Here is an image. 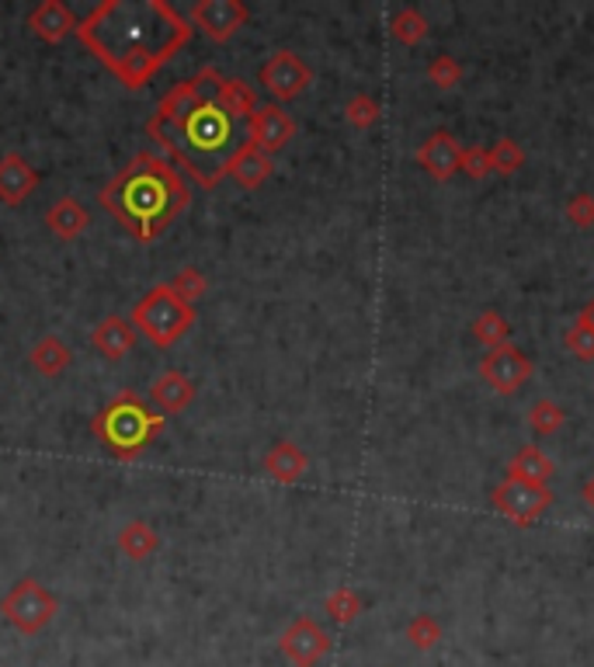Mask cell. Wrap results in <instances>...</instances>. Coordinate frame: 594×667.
Segmentation results:
<instances>
[{
    "mask_svg": "<svg viewBox=\"0 0 594 667\" xmlns=\"http://www.w3.org/2000/svg\"><path fill=\"white\" fill-rule=\"evenodd\" d=\"M118 550L139 564V559H150L156 550H161V536H156L153 525H147V521H129L126 529L118 532Z\"/></svg>",
    "mask_w": 594,
    "mask_h": 667,
    "instance_id": "cell-24",
    "label": "cell"
},
{
    "mask_svg": "<svg viewBox=\"0 0 594 667\" xmlns=\"http://www.w3.org/2000/svg\"><path fill=\"white\" fill-rule=\"evenodd\" d=\"M98 202L104 213H112L136 240L150 243L188 209L191 188L167 161L143 150L101 188Z\"/></svg>",
    "mask_w": 594,
    "mask_h": 667,
    "instance_id": "cell-2",
    "label": "cell"
},
{
    "mask_svg": "<svg viewBox=\"0 0 594 667\" xmlns=\"http://www.w3.org/2000/svg\"><path fill=\"white\" fill-rule=\"evenodd\" d=\"M150 400H153V407L161 411L164 417L167 414H181L188 403L195 400V382H191L185 373H178V368H167V373H161V376L153 379Z\"/></svg>",
    "mask_w": 594,
    "mask_h": 667,
    "instance_id": "cell-17",
    "label": "cell"
},
{
    "mask_svg": "<svg viewBox=\"0 0 594 667\" xmlns=\"http://www.w3.org/2000/svg\"><path fill=\"white\" fill-rule=\"evenodd\" d=\"M417 164L425 167V174L431 181H448L459 174V156H463V147L459 139L452 136L448 129H434L421 147H417Z\"/></svg>",
    "mask_w": 594,
    "mask_h": 667,
    "instance_id": "cell-12",
    "label": "cell"
},
{
    "mask_svg": "<svg viewBox=\"0 0 594 667\" xmlns=\"http://www.w3.org/2000/svg\"><path fill=\"white\" fill-rule=\"evenodd\" d=\"M459 171L466 174V178L483 181L486 174H491V153H486V147H463Z\"/></svg>",
    "mask_w": 594,
    "mask_h": 667,
    "instance_id": "cell-34",
    "label": "cell"
},
{
    "mask_svg": "<svg viewBox=\"0 0 594 667\" xmlns=\"http://www.w3.org/2000/svg\"><path fill=\"white\" fill-rule=\"evenodd\" d=\"M268 174H271V156L261 153L251 139H248V143H240L230 156H226V178H233L240 188H248V191L265 185Z\"/></svg>",
    "mask_w": 594,
    "mask_h": 667,
    "instance_id": "cell-15",
    "label": "cell"
},
{
    "mask_svg": "<svg viewBox=\"0 0 594 667\" xmlns=\"http://www.w3.org/2000/svg\"><path fill=\"white\" fill-rule=\"evenodd\" d=\"M213 80H219V70L205 66L202 74H195L191 80H181L178 87H170V91L161 98V104H156V115L153 118H161L164 126H181V122L208 98L205 95V84H213Z\"/></svg>",
    "mask_w": 594,
    "mask_h": 667,
    "instance_id": "cell-10",
    "label": "cell"
},
{
    "mask_svg": "<svg viewBox=\"0 0 594 667\" xmlns=\"http://www.w3.org/2000/svg\"><path fill=\"white\" fill-rule=\"evenodd\" d=\"M553 473H556L553 460H549L543 449H535V445L518 449L515 460L508 463V477H511V480H521V483H532V487H549Z\"/></svg>",
    "mask_w": 594,
    "mask_h": 667,
    "instance_id": "cell-22",
    "label": "cell"
},
{
    "mask_svg": "<svg viewBox=\"0 0 594 667\" xmlns=\"http://www.w3.org/2000/svg\"><path fill=\"white\" fill-rule=\"evenodd\" d=\"M309 460L303 455V449L295 442H275L265 455V473L275 483H295L303 480Z\"/></svg>",
    "mask_w": 594,
    "mask_h": 667,
    "instance_id": "cell-19",
    "label": "cell"
},
{
    "mask_svg": "<svg viewBox=\"0 0 594 667\" xmlns=\"http://www.w3.org/2000/svg\"><path fill=\"white\" fill-rule=\"evenodd\" d=\"M56 612H60V599L52 591H46L35 577L17 581L4 594V602H0V616H4L22 637H39L42 629L56 619Z\"/></svg>",
    "mask_w": 594,
    "mask_h": 667,
    "instance_id": "cell-5",
    "label": "cell"
},
{
    "mask_svg": "<svg viewBox=\"0 0 594 667\" xmlns=\"http://www.w3.org/2000/svg\"><path fill=\"white\" fill-rule=\"evenodd\" d=\"M257 80L275 101H292L313 84V70L300 56H295L292 49H278L265 63H261Z\"/></svg>",
    "mask_w": 594,
    "mask_h": 667,
    "instance_id": "cell-7",
    "label": "cell"
},
{
    "mask_svg": "<svg viewBox=\"0 0 594 667\" xmlns=\"http://www.w3.org/2000/svg\"><path fill=\"white\" fill-rule=\"evenodd\" d=\"M42 174L31 167L22 153H4L0 156V202L4 205H22L35 188H39Z\"/></svg>",
    "mask_w": 594,
    "mask_h": 667,
    "instance_id": "cell-14",
    "label": "cell"
},
{
    "mask_svg": "<svg viewBox=\"0 0 594 667\" xmlns=\"http://www.w3.org/2000/svg\"><path fill=\"white\" fill-rule=\"evenodd\" d=\"M195 324V306L181 303L170 286H153L143 300L132 306V327L156 348H174Z\"/></svg>",
    "mask_w": 594,
    "mask_h": 667,
    "instance_id": "cell-4",
    "label": "cell"
},
{
    "mask_svg": "<svg viewBox=\"0 0 594 667\" xmlns=\"http://www.w3.org/2000/svg\"><path fill=\"white\" fill-rule=\"evenodd\" d=\"M567 425V411L560 407V403L556 400H535L532 407H529V428L535 431V435H556Z\"/></svg>",
    "mask_w": 594,
    "mask_h": 667,
    "instance_id": "cell-27",
    "label": "cell"
},
{
    "mask_svg": "<svg viewBox=\"0 0 594 667\" xmlns=\"http://www.w3.org/2000/svg\"><path fill=\"white\" fill-rule=\"evenodd\" d=\"M379 115H382V109H379V101H376L372 95H355L352 101L344 104V118L352 122L355 129H369V126H376Z\"/></svg>",
    "mask_w": 594,
    "mask_h": 667,
    "instance_id": "cell-31",
    "label": "cell"
},
{
    "mask_svg": "<svg viewBox=\"0 0 594 667\" xmlns=\"http://www.w3.org/2000/svg\"><path fill=\"white\" fill-rule=\"evenodd\" d=\"M251 11L240 4V0H199L191 8V25L205 32L213 42H230L233 35L248 25Z\"/></svg>",
    "mask_w": 594,
    "mask_h": 667,
    "instance_id": "cell-9",
    "label": "cell"
},
{
    "mask_svg": "<svg viewBox=\"0 0 594 667\" xmlns=\"http://www.w3.org/2000/svg\"><path fill=\"white\" fill-rule=\"evenodd\" d=\"M564 344L573 351V355L578 358H584V362H591L594 358V334L581 324V320H573L570 327H567V334H564Z\"/></svg>",
    "mask_w": 594,
    "mask_h": 667,
    "instance_id": "cell-35",
    "label": "cell"
},
{
    "mask_svg": "<svg viewBox=\"0 0 594 667\" xmlns=\"http://www.w3.org/2000/svg\"><path fill=\"white\" fill-rule=\"evenodd\" d=\"M578 320H581V324H584V327H587V330L594 334V300H591L587 306H581V313H578Z\"/></svg>",
    "mask_w": 594,
    "mask_h": 667,
    "instance_id": "cell-37",
    "label": "cell"
},
{
    "mask_svg": "<svg viewBox=\"0 0 594 667\" xmlns=\"http://www.w3.org/2000/svg\"><path fill=\"white\" fill-rule=\"evenodd\" d=\"M282 654L295 664V667H313L320 657L330 654V637L320 622H313L309 616H300L286 633H282Z\"/></svg>",
    "mask_w": 594,
    "mask_h": 667,
    "instance_id": "cell-11",
    "label": "cell"
},
{
    "mask_svg": "<svg viewBox=\"0 0 594 667\" xmlns=\"http://www.w3.org/2000/svg\"><path fill=\"white\" fill-rule=\"evenodd\" d=\"M486 153H491V171H494V174H504V178L526 167V150H521L515 139H508V136L497 139V143L486 150Z\"/></svg>",
    "mask_w": 594,
    "mask_h": 667,
    "instance_id": "cell-30",
    "label": "cell"
},
{
    "mask_svg": "<svg viewBox=\"0 0 594 667\" xmlns=\"http://www.w3.org/2000/svg\"><path fill=\"white\" fill-rule=\"evenodd\" d=\"M473 338L486 348V351H494V348H504V344H511V324L501 317L497 310H483L480 317L473 320Z\"/></svg>",
    "mask_w": 594,
    "mask_h": 667,
    "instance_id": "cell-25",
    "label": "cell"
},
{
    "mask_svg": "<svg viewBox=\"0 0 594 667\" xmlns=\"http://www.w3.org/2000/svg\"><path fill=\"white\" fill-rule=\"evenodd\" d=\"M164 414L150 411L132 390H122L109 407L94 417V435L98 442L109 449L115 460H136L156 435L164 431Z\"/></svg>",
    "mask_w": 594,
    "mask_h": 667,
    "instance_id": "cell-3",
    "label": "cell"
},
{
    "mask_svg": "<svg viewBox=\"0 0 594 667\" xmlns=\"http://www.w3.org/2000/svg\"><path fill=\"white\" fill-rule=\"evenodd\" d=\"M77 39L112 77L139 91L191 39V25L164 0H104L77 25Z\"/></svg>",
    "mask_w": 594,
    "mask_h": 667,
    "instance_id": "cell-1",
    "label": "cell"
},
{
    "mask_svg": "<svg viewBox=\"0 0 594 667\" xmlns=\"http://www.w3.org/2000/svg\"><path fill=\"white\" fill-rule=\"evenodd\" d=\"M428 17L417 11V8H404L400 11L393 22H390V32H393V39L396 42H404V46H417L428 35Z\"/></svg>",
    "mask_w": 594,
    "mask_h": 667,
    "instance_id": "cell-28",
    "label": "cell"
},
{
    "mask_svg": "<svg viewBox=\"0 0 594 667\" xmlns=\"http://www.w3.org/2000/svg\"><path fill=\"white\" fill-rule=\"evenodd\" d=\"M407 640L414 651H431L434 643L442 640V622L431 616V612H417V616L407 622Z\"/></svg>",
    "mask_w": 594,
    "mask_h": 667,
    "instance_id": "cell-29",
    "label": "cell"
},
{
    "mask_svg": "<svg viewBox=\"0 0 594 667\" xmlns=\"http://www.w3.org/2000/svg\"><path fill=\"white\" fill-rule=\"evenodd\" d=\"M205 289H208V282H205V275L202 272H195V268H185V272H178L170 278V292L178 295L181 303H195V300H202L205 295Z\"/></svg>",
    "mask_w": 594,
    "mask_h": 667,
    "instance_id": "cell-32",
    "label": "cell"
},
{
    "mask_svg": "<svg viewBox=\"0 0 594 667\" xmlns=\"http://www.w3.org/2000/svg\"><path fill=\"white\" fill-rule=\"evenodd\" d=\"M564 216L578 226V230H587V226H594V196H587V191H578L567 209H564Z\"/></svg>",
    "mask_w": 594,
    "mask_h": 667,
    "instance_id": "cell-36",
    "label": "cell"
},
{
    "mask_svg": "<svg viewBox=\"0 0 594 667\" xmlns=\"http://www.w3.org/2000/svg\"><path fill=\"white\" fill-rule=\"evenodd\" d=\"M581 498H584V504L591 507V512H594V477L584 483V490H581Z\"/></svg>",
    "mask_w": 594,
    "mask_h": 667,
    "instance_id": "cell-38",
    "label": "cell"
},
{
    "mask_svg": "<svg viewBox=\"0 0 594 667\" xmlns=\"http://www.w3.org/2000/svg\"><path fill=\"white\" fill-rule=\"evenodd\" d=\"M324 612L330 619H334L338 626H347V622H355L362 616V594L355 588H334L327 594V602H324Z\"/></svg>",
    "mask_w": 594,
    "mask_h": 667,
    "instance_id": "cell-26",
    "label": "cell"
},
{
    "mask_svg": "<svg viewBox=\"0 0 594 667\" xmlns=\"http://www.w3.org/2000/svg\"><path fill=\"white\" fill-rule=\"evenodd\" d=\"M91 341L98 348V355H104L109 362H122L132 351L136 344V327L126 317H104L94 330H91Z\"/></svg>",
    "mask_w": 594,
    "mask_h": 667,
    "instance_id": "cell-18",
    "label": "cell"
},
{
    "mask_svg": "<svg viewBox=\"0 0 594 667\" xmlns=\"http://www.w3.org/2000/svg\"><path fill=\"white\" fill-rule=\"evenodd\" d=\"M28 25H31V32L39 35L42 42H63L66 35H77V17H74V11H69L63 0H42L39 8H35L31 14H28Z\"/></svg>",
    "mask_w": 594,
    "mask_h": 667,
    "instance_id": "cell-16",
    "label": "cell"
},
{
    "mask_svg": "<svg viewBox=\"0 0 594 667\" xmlns=\"http://www.w3.org/2000/svg\"><path fill=\"white\" fill-rule=\"evenodd\" d=\"M480 376L494 393L511 397L515 390H521V386L532 379V358L521 348L504 344V348L486 351L483 362H480Z\"/></svg>",
    "mask_w": 594,
    "mask_h": 667,
    "instance_id": "cell-8",
    "label": "cell"
},
{
    "mask_svg": "<svg viewBox=\"0 0 594 667\" xmlns=\"http://www.w3.org/2000/svg\"><path fill=\"white\" fill-rule=\"evenodd\" d=\"M553 501L556 498H553L549 487H532V483H521L511 477H504L491 494V504L497 507V512L508 521L521 525V529H529V525L543 518Z\"/></svg>",
    "mask_w": 594,
    "mask_h": 667,
    "instance_id": "cell-6",
    "label": "cell"
},
{
    "mask_svg": "<svg viewBox=\"0 0 594 667\" xmlns=\"http://www.w3.org/2000/svg\"><path fill=\"white\" fill-rule=\"evenodd\" d=\"M87 209L77 202V199H60V202H52L49 209H46V226H49V234L52 237H60V240H77L84 230H87Z\"/></svg>",
    "mask_w": 594,
    "mask_h": 667,
    "instance_id": "cell-20",
    "label": "cell"
},
{
    "mask_svg": "<svg viewBox=\"0 0 594 667\" xmlns=\"http://www.w3.org/2000/svg\"><path fill=\"white\" fill-rule=\"evenodd\" d=\"M428 80L439 87V91H452L459 80H463V66L459 60H452V56H434L428 63Z\"/></svg>",
    "mask_w": 594,
    "mask_h": 667,
    "instance_id": "cell-33",
    "label": "cell"
},
{
    "mask_svg": "<svg viewBox=\"0 0 594 667\" xmlns=\"http://www.w3.org/2000/svg\"><path fill=\"white\" fill-rule=\"evenodd\" d=\"M216 104L230 115V118H243V115H254L257 112V91L240 77H230L216 87Z\"/></svg>",
    "mask_w": 594,
    "mask_h": 667,
    "instance_id": "cell-23",
    "label": "cell"
},
{
    "mask_svg": "<svg viewBox=\"0 0 594 667\" xmlns=\"http://www.w3.org/2000/svg\"><path fill=\"white\" fill-rule=\"evenodd\" d=\"M28 362L35 365V373H42L46 379H56L66 373L69 362H74V351H69V344L56 338V334H46V338H39L28 351Z\"/></svg>",
    "mask_w": 594,
    "mask_h": 667,
    "instance_id": "cell-21",
    "label": "cell"
},
{
    "mask_svg": "<svg viewBox=\"0 0 594 667\" xmlns=\"http://www.w3.org/2000/svg\"><path fill=\"white\" fill-rule=\"evenodd\" d=\"M295 136V122L286 109H278V104H265V109H257L251 115V143L261 150V153H278L289 147V139Z\"/></svg>",
    "mask_w": 594,
    "mask_h": 667,
    "instance_id": "cell-13",
    "label": "cell"
}]
</instances>
